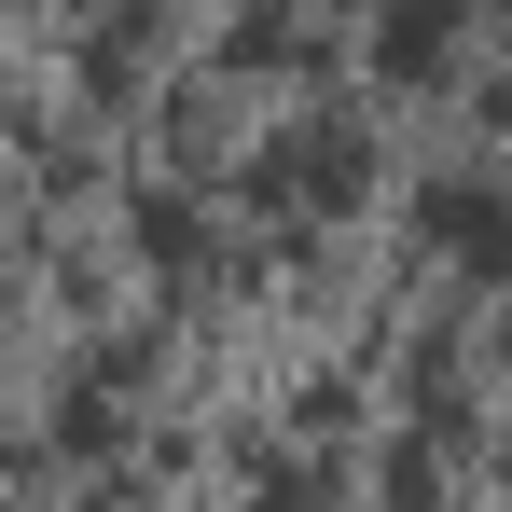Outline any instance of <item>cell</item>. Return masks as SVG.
Here are the masks:
<instances>
[{
	"mask_svg": "<svg viewBox=\"0 0 512 512\" xmlns=\"http://www.w3.org/2000/svg\"><path fill=\"white\" fill-rule=\"evenodd\" d=\"M416 236L443 263H471V277H499V263H512V208L485 194V180H443V194H416Z\"/></svg>",
	"mask_w": 512,
	"mask_h": 512,
	"instance_id": "cell-1",
	"label": "cell"
}]
</instances>
